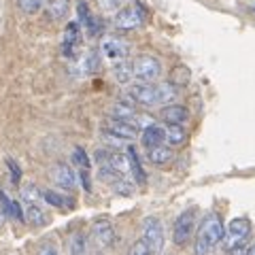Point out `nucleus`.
<instances>
[{
  "label": "nucleus",
  "instance_id": "nucleus-1",
  "mask_svg": "<svg viewBox=\"0 0 255 255\" xmlns=\"http://www.w3.org/2000/svg\"><path fill=\"white\" fill-rule=\"evenodd\" d=\"M177 98V87L172 83H134L128 87V100L138 107H166Z\"/></svg>",
  "mask_w": 255,
  "mask_h": 255
},
{
  "label": "nucleus",
  "instance_id": "nucleus-2",
  "mask_svg": "<svg viewBox=\"0 0 255 255\" xmlns=\"http://www.w3.org/2000/svg\"><path fill=\"white\" fill-rule=\"evenodd\" d=\"M223 234H226V228H223L221 217L215 213H209L200 221V226H198L194 253L196 255H213L215 249L221 245Z\"/></svg>",
  "mask_w": 255,
  "mask_h": 255
},
{
  "label": "nucleus",
  "instance_id": "nucleus-3",
  "mask_svg": "<svg viewBox=\"0 0 255 255\" xmlns=\"http://www.w3.org/2000/svg\"><path fill=\"white\" fill-rule=\"evenodd\" d=\"M21 209H23V219L34 228H43L49 223V215L45 211V200L43 191L36 185H26L21 189Z\"/></svg>",
  "mask_w": 255,
  "mask_h": 255
},
{
  "label": "nucleus",
  "instance_id": "nucleus-4",
  "mask_svg": "<svg viewBox=\"0 0 255 255\" xmlns=\"http://www.w3.org/2000/svg\"><path fill=\"white\" fill-rule=\"evenodd\" d=\"M249 236H251V221L247 217H236L230 221L226 228V234H223V241H221L223 249H226V253L245 249Z\"/></svg>",
  "mask_w": 255,
  "mask_h": 255
},
{
  "label": "nucleus",
  "instance_id": "nucleus-5",
  "mask_svg": "<svg viewBox=\"0 0 255 255\" xmlns=\"http://www.w3.org/2000/svg\"><path fill=\"white\" fill-rule=\"evenodd\" d=\"M132 81L136 83H153L162 75V62L153 55H138L130 62Z\"/></svg>",
  "mask_w": 255,
  "mask_h": 255
},
{
  "label": "nucleus",
  "instance_id": "nucleus-6",
  "mask_svg": "<svg viewBox=\"0 0 255 255\" xmlns=\"http://www.w3.org/2000/svg\"><path fill=\"white\" fill-rule=\"evenodd\" d=\"M194 230H196V209H187L179 215L172 226V243L177 247L187 245L189 238L194 236Z\"/></svg>",
  "mask_w": 255,
  "mask_h": 255
},
{
  "label": "nucleus",
  "instance_id": "nucleus-7",
  "mask_svg": "<svg viewBox=\"0 0 255 255\" xmlns=\"http://www.w3.org/2000/svg\"><path fill=\"white\" fill-rule=\"evenodd\" d=\"M140 241L145 243L151 253L157 255L162 253L164 249V228H162V221H159L157 217H147L145 221H142V232H140Z\"/></svg>",
  "mask_w": 255,
  "mask_h": 255
},
{
  "label": "nucleus",
  "instance_id": "nucleus-8",
  "mask_svg": "<svg viewBox=\"0 0 255 255\" xmlns=\"http://www.w3.org/2000/svg\"><path fill=\"white\" fill-rule=\"evenodd\" d=\"M100 53H102V58H107L109 62H124L128 55H130V43L122 36H115V34L102 36Z\"/></svg>",
  "mask_w": 255,
  "mask_h": 255
},
{
  "label": "nucleus",
  "instance_id": "nucleus-9",
  "mask_svg": "<svg viewBox=\"0 0 255 255\" xmlns=\"http://www.w3.org/2000/svg\"><path fill=\"white\" fill-rule=\"evenodd\" d=\"M96 159L100 162V166H107V168H113L122 174L132 172V159L130 153H124V151H113V149H100L96 151Z\"/></svg>",
  "mask_w": 255,
  "mask_h": 255
},
{
  "label": "nucleus",
  "instance_id": "nucleus-10",
  "mask_svg": "<svg viewBox=\"0 0 255 255\" xmlns=\"http://www.w3.org/2000/svg\"><path fill=\"white\" fill-rule=\"evenodd\" d=\"M102 132H105V136L109 138H117V140H134L138 134V126L132 124V122H122V119H113L111 117L109 122L102 126Z\"/></svg>",
  "mask_w": 255,
  "mask_h": 255
},
{
  "label": "nucleus",
  "instance_id": "nucleus-11",
  "mask_svg": "<svg viewBox=\"0 0 255 255\" xmlns=\"http://www.w3.org/2000/svg\"><path fill=\"white\" fill-rule=\"evenodd\" d=\"M100 179L107 183V185L115 191V194H122V196H130L132 191H134V185L128 179V174H122V172H117L113 168H107V166H100Z\"/></svg>",
  "mask_w": 255,
  "mask_h": 255
},
{
  "label": "nucleus",
  "instance_id": "nucleus-12",
  "mask_svg": "<svg viewBox=\"0 0 255 255\" xmlns=\"http://www.w3.org/2000/svg\"><path fill=\"white\" fill-rule=\"evenodd\" d=\"M73 166H75V172L79 177V183H81V187L85 191H92V162H90V155H87V151L83 147H75L73 151Z\"/></svg>",
  "mask_w": 255,
  "mask_h": 255
},
{
  "label": "nucleus",
  "instance_id": "nucleus-13",
  "mask_svg": "<svg viewBox=\"0 0 255 255\" xmlns=\"http://www.w3.org/2000/svg\"><path fill=\"white\" fill-rule=\"evenodd\" d=\"M81 26H79V21H70L66 30H64V36H62V51L66 58H75L81 49Z\"/></svg>",
  "mask_w": 255,
  "mask_h": 255
},
{
  "label": "nucleus",
  "instance_id": "nucleus-14",
  "mask_svg": "<svg viewBox=\"0 0 255 255\" xmlns=\"http://www.w3.org/2000/svg\"><path fill=\"white\" fill-rule=\"evenodd\" d=\"M92 236L98 249H109L115 243V228L109 219H98L92 226Z\"/></svg>",
  "mask_w": 255,
  "mask_h": 255
},
{
  "label": "nucleus",
  "instance_id": "nucleus-15",
  "mask_svg": "<svg viewBox=\"0 0 255 255\" xmlns=\"http://www.w3.org/2000/svg\"><path fill=\"white\" fill-rule=\"evenodd\" d=\"M142 13L136 6H126V9L117 11L115 15V28L117 30H136L142 26Z\"/></svg>",
  "mask_w": 255,
  "mask_h": 255
},
{
  "label": "nucleus",
  "instance_id": "nucleus-16",
  "mask_svg": "<svg viewBox=\"0 0 255 255\" xmlns=\"http://www.w3.org/2000/svg\"><path fill=\"white\" fill-rule=\"evenodd\" d=\"M51 179H53V183L58 187H62V189H75L77 187V172L70 168L68 164H55L53 168H51Z\"/></svg>",
  "mask_w": 255,
  "mask_h": 255
},
{
  "label": "nucleus",
  "instance_id": "nucleus-17",
  "mask_svg": "<svg viewBox=\"0 0 255 255\" xmlns=\"http://www.w3.org/2000/svg\"><path fill=\"white\" fill-rule=\"evenodd\" d=\"M159 117H162L166 124L183 126L189 117V111L185 107H181V105H166L162 111H159Z\"/></svg>",
  "mask_w": 255,
  "mask_h": 255
},
{
  "label": "nucleus",
  "instance_id": "nucleus-18",
  "mask_svg": "<svg viewBox=\"0 0 255 255\" xmlns=\"http://www.w3.org/2000/svg\"><path fill=\"white\" fill-rule=\"evenodd\" d=\"M0 213L9 219H15V221H26L23 219V209L17 200H11L9 196L0 189Z\"/></svg>",
  "mask_w": 255,
  "mask_h": 255
},
{
  "label": "nucleus",
  "instance_id": "nucleus-19",
  "mask_svg": "<svg viewBox=\"0 0 255 255\" xmlns=\"http://www.w3.org/2000/svg\"><path fill=\"white\" fill-rule=\"evenodd\" d=\"M77 15H79V26L85 28L87 32H90V34H96V32L100 30L98 21H96L94 13H92V9H90V4H87L85 0L77 4Z\"/></svg>",
  "mask_w": 255,
  "mask_h": 255
},
{
  "label": "nucleus",
  "instance_id": "nucleus-20",
  "mask_svg": "<svg viewBox=\"0 0 255 255\" xmlns=\"http://www.w3.org/2000/svg\"><path fill=\"white\" fill-rule=\"evenodd\" d=\"M98 68H100V58H98V53H96V51H90V53H85L83 58L77 62L75 75H79V77H87V75H94Z\"/></svg>",
  "mask_w": 255,
  "mask_h": 255
},
{
  "label": "nucleus",
  "instance_id": "nucleus-21",
  "mask_svg": "<svg viewBox=\"0 0 255 255\" xmlns=\"http://www.w3.org/2000/svg\"><path fill=\"white\" fill-rule=\"evenodd\" d=\"M140 142H142V147H145L147 151L153 149V147L164 145V128H159V126L145 128L142 134H140Z\"/></svg>",
  "mask_w": 255,
  "mask_h": 255
},
{
  "label": "nucleus",
  "instance_id": "nucleus-22",
  "mask_svg": "<svg viewBox=\"0 0 255 255\" xmlns=\"http://www.w3.org/2000/svg\"><path fill=\"white\" fill-rule=\"evenodd\" d=\"M147 155H149V162L153 166H168L174 159V149L168 145H159V147L149 149Z\"/></svg>",
  "mask_w": 255,
  "mask_h": 255
},
{
  "label": "nucleus",
  "instance_id": "nucleus-23",
  "mask_svg": "<svg viewBox=\"0 0 255 255\" xmlns=\"http://www.w3.org/2000/svg\"><path fill=\"white\" fill-rule=\"evenodd\" d=\"M187 138V132L183 126H174V124H166L164 126V145L168 147H179L183 145Z\"/></svg>",
  "mask_w": 255,
  "mask_h": 255
},
{
  "label": "nucleus",
  "instance_id": "nucleus-24",
  "mask_svg": "<svg viewBox=\"0 0 255 255\" xmlns=\"http://www.w3.org/2000/svg\"><path fill=\"white\" fill-rule=\"evenodd\" d=\"M43 191V200L45 204H49V206H55V209H62V211H68V209H73V200L70 198H66L64 194H58V191H53V189H41Z\"/></svg>",
  "mask_w": 255,
  "mask_h": 255
},
{
  "label": "nucleus",
  "instance_id": "nucleus-25",
  "mask_svg": "<svg viewBox=\"0 0 255 255\" xmlns=\"http://www.w3.org/2000/svg\"><path fill=\"white\" fill-rule=\"evenodd\" d=\"M128 153H130V159H132V181L138 183V185H145L147 174H145V170H142L140 159L136 155V151H134V147H128Z\"/></svg>",
  "mask_w": 255,
  "mask_h": 255
},
{
  "label": "nucleus",
  "instance_id": "nucleus-26",
  "mask_svg": "<svg viewBox=\"0 0 255 255\" xmlns=\"http://www.w3.org/2000/svg\"><path fill=\"white\" fill-rule=\"evenodd\" d=\"M70 255H87V238L81 232H75L70 236Z\"/></svg>",
  "mask_w": 255,
  "mask_h": 255
},
{
  "label": "nucleus",
  "instance_id": "nucleus-27",
  "mask_svg": "<svg viewBox=\"0 0 255 255\" xmlns=\"http://www.w3.org/2000/svg\"><path fill=\"white\" fill-rule=\"evenodd\" d=\"M113 75L119 83H132V73H130V62H115Z\"/></svg>",
  "mask_w": 255,
  "mask_h": 255
},
{
  "label": "nucleus",
  "instance_id": "nucleus-28",
  "mask_svg": "<svg viewBox=\"0 0 255 255\" xmlns=\"http://www.w3.org/2000/svg\"><path fill=\"white\" fill-rule=\"evenodd\" d=\"M17 6L23 13L34 15V13H38L45 6V0H17Z\"/></svg>",
  "mask_w": 255,
  "mask_h": 255
},
{
  "label": "nucleus",
  "instance_id": "nucleus-29",
  "mask_svg": "<svg viewBox=\"0 0 255 255\" xmlns=\"http://www.w3.org/2000/svg\"><path fill=\"white\" fill-rule=\"evenodd\" d=\"M47 11H49V15L53 19H60L66 15L68 11V4H66V0H51L49 6H47Z\"/></svg>",
  "mask_w": 255,
  "mask_h": 255
},
{
  "label": "nucleus",
  "instance_id": "nucleus-30",
  "mask_svg": "<svg viewBox=\"0 0 255 255\" xmlns=\"http://www.w3.org/2000/svg\"><path fill=\"white\" fill-rule=\"evenodd\" d=\"M170 83L172 85H187L189 83V70L185 66H174L172 75H170Z\"/></svg>",
  "mask_w": 255,
  "mask_h": 255
},
{
  "label": "nucleus",
  "instance_id": "nucleus-31",
  "mask_svg": "<svg viewBox=\"0 0 255 255\" xmlns=\"http://www.w3.org/2000/svg\"><path fill=\"white\" fill-rule=\"evenodd\" d=\"M100 9H105L109 13H117L124 9V0H98Z\"/></svg>",
  "mask_w": 255,
  "mask_h": 255
},
{
  "label": "nucleus",
  "instance_id": "nucleus-32",
  "mask_svg": "<svg viewBox=\"0 0 255 255\" xmlns=\"http://www.w3.org/2000/svg\"><path fill=\"white\" fill-rule=\"evenodd\" d=\"M128 255H153V253H151V249H149V247H147L145 243H142V241H136V243H134V245L130 247V251H128Z\"/></svg>",
  "mask_w": 255,
  "mask_h": 255
},
{
  "label": "nucleus",
  "instance_id": "nucleus-33",
  "mask_svg": "<svg viewBox=\"0 0 255 255\" xmlns=\"http://www.w3.org/2000/svg\"><path fill=\"white\" fill-rule=\"evenodd\" d=\"M9 170H11V179H13V183H19V179H21V170L17 168V164L13 162V159H9Z\"/></svg>",
  "mask_w": 255,
  "mask_h": 255
},
{
  "label": "nucleus",
  "instance_id": "nucleus-34",
  "mask_svg": "<svg viewBox=\"0 0 255 255\" xmlns=\"http://www.w3.org/2000/svg\"><path fill=\"white\" fill-rule=\"evenodd\" d=\"M36 255H58V249H55V245H51V243H45L41 249H38V253Z\"/></svg>",
  "mask_w": 255,
  "mask_h": 255
},
{
  "label": "nucleus",
  "instance_id": "nucleus-35",
  "mask_svg": "<svg viewBox=\"0 0 255 255\" xmlns=\"http://www.w3.org/2000/svg\"><path fill=\"white\" fill-rule=\"evenodd\" d=\"M245 255H255V245L251 247V249H247V253Z\"/></svg>",
  "mask_w": 255,
  "mask_h": 255
},
{
  "label": "nucleus",
  "instance_id": "nucleus-36",
  "mask_svg": "<svg viewBox=\"0 0 255 255\" xmlns=\"http://www.w3.org/2000/svg\"><path fill=\"white\" fill-rule=\"evenodd\" d=\"M0 228H2V213H0Z\"/></svg>",
  "mask_w": 255,
  "mask_h": 255
}]
</instances>
